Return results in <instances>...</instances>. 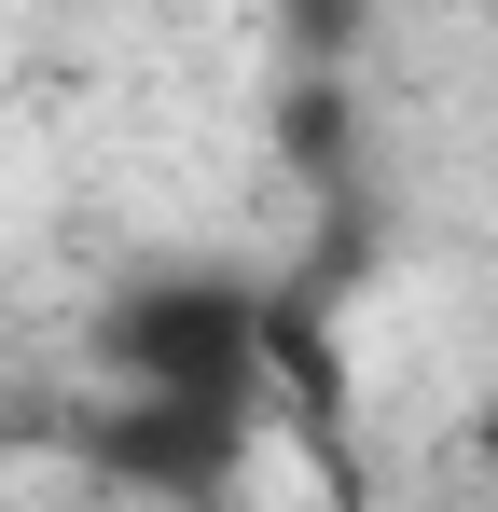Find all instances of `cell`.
Masks as SVG:
<instances>
[{"mask_svg": "<svg viewBox=\"0 0 498 512\" xmlns=\"http://www.w3.org/2000/svg\"><path fill=\"white\" fill-rule=\"evenodd\" d=\"M97 360L125 374V402H236L263 416V291L222 263H153L111 291Z\"/></svg>", "mask_w": 498, "mask_h": 512, "instance_id": "cell-1", "label": "cell"}, {"mask_svg": "<svg viewBox=\"0 0 498 512\" xmlns=\"http://www.w3.org/2000/svg\"><path fill=\"white\" fill-rule=\"evenodd\" d=\"M249 429H263V416H236V402H111V429H97V471H111L125 499L208 512V499H236Z\"/></svg>", "mask_w": 498, "mask_h": 512, "instance_id": "cell-2", "label": "cell"}, {"mask_svg": "<svg viewBox=\"0 0 498 512\" xmlns=\"http://www.w3.org/2000/svg\"><path fill=\"white\" fill-rule=\"evenodd\" d=\"M360 14H374V0H291V56H305V70H346V56H360Z\"/></svg>", "mask_w": 498, "mask_h": 512, "instance_id": "cell-3", "label": "cell"}]
</instances>
